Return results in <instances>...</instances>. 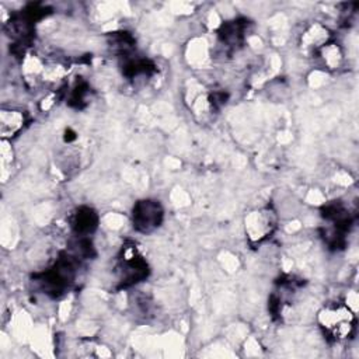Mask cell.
<instances>
[{
  "label": "cell",
  "mask_w": 359,
  "mask_h": 359,
  "mask_svg": "<svg viewBox=\"0 0 359 359\" xmlns=\"http://www.w3.org/2000/svg\"><path fill=\"white\" fill-rule=\"evenodd\" d=\"M330 41H331L330 29L320 22H313V24L307 25L303 29L300 39H299L302 49L306 52H311L314 55Z\"/></svg>",
  "instance_id": "cell-5"
},
{
  "label": "cell",
  "mask_w": 359,
  "mask_h": 359,
  "mask_svg": "<svg viewBox=\"0 0 359 359\" xmlns=\"http://www.w3.org/2000/svg\"><path fill=\"white\" fill-rule=\"evenodd\" d=\"M133 227L140 233L156 230L163 222V208L158 201L143 199L135 203L132 213Z\"/></svg>",
  "instance_id": "cell-4"
},
{
  "label": "cell",
  "mask_w": 359,
  "mask_h": 359,
  "mask_svg": "<svg viewBox=\"0 0 359 359\" xmlns=\"http://www.w3.org/2000/svg\"><path fill=\"white\" fill-rule=\"evenodd\" d=\"M73 226H74L77 233L88 234L97 226V215L90 208H81L74 215Z\"/></svg>",
  "instance_id": "cell-8"
},
{
  "label": "cell",
  "mask_w": 359,
  "mask_h": 359,
  "mask_svg": "<svg viewBox=\"0 0 359 359\" xmlns=\"http://www.w3.org/2000/svg\"><path fill=\"white\" fill-rule=\"evenodd\" d=\"M116 272L121 283L129 286L147 276V262L135 245H126L118 258Z\"/></svg>",
  "instance_id": "cell-3"
},
{
  "label": "cell",
  "mask_w": 359,
  "mask_h": 359,
  "mask_svg": "<svg viewBox=\"0 0 359 359\" xmlns=\"http://www.w3.org/2000/svg\"><path fill=\"white\" fill-rule=\"evenodd\" d=\"M278 216L271 206L257 208L248 212L244 217V230L251 244H259L265 241L276 229Z\"/></svg>",
  "instance_id": "cell-2"
},
{
  "label": "cell",
  "mask_w": 359,
  "mask_h": 359,
  "mask_svg": "<svg viewBox=\"0 0 359 359\" xmlns=\"http://www.w3.org/2000/svg\"><path fill=\"white\" fill-rule=\"evenodd\" d=\"M25 114L20 109H1L0 112V132L3 137L17 136L25 126Z\"/></svg>",
  "instance_id": "cell-6"
},
{
  "label": "cell",
  "mask_w": 359,
  "mask_h": 359,
  "mask_svg": "<svg viewBox=\"0 0 359 359\" xmlns=\"http://www.w3.org/2000/svg\"><path fill=\"white\" fill-rule=\"evenodd\" d=\"M317 321L324 335L341 342L351 338L356 330V314L348 303H328L317 314Z\"/></svg>",
  "instance_id": "cell-1"
},
{
  "label": "cell",
  "mask_w": 359,
  "mask_h": 359,
  "mask_svg": "<svg viewBox=\"0 0 359 359\" xmlns=\"http://www.w3.org/2000/svg\"><path fill=\"white\" fill-rule=\"evenodd\" d=\"M316 55L321 59L323 65L331 70L338 69L344 60V52H342L341 46L332 41H330L327 45H324Z\"/></svg>",
  "instance_id": "cell-7"
}]
</instances>
